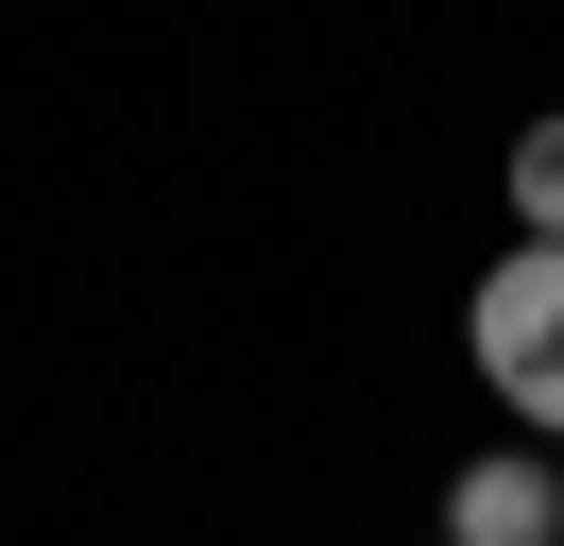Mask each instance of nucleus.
<instances>
[{"instance_id": "obj_3", "label": "nucleus", "mask_w": 564, "mask_h": 546, "mask_svg": "<svg viewBox=\"0 0 564 546\" xmlns=\"http://www.w3.org/2000/svg\"><path fill=\"white\" fill-rule=\"evenodd\" d=\"M496 171H513V222H530V239H564V120H530Z\"/></svg>"}, {"instance_id": "obj_2", "label": "nucleus", "mask_w": 564, "mask_h": 546, "mask_svg": "<svg viewBox=\"0 0 564 546\" xmlns=\"http://www.w3.org/2000/svg\"><path fill=\"white\" fill-rule=\"evenodd\" d=\"M445 546H564V478L530 461V444L462 461V478H445Z\"/></svg>"}, {"instance_id": "obj_1", "label": "nucleus", "mask_w": 564, "mask_h": 546, "mask_svg": "<svg viewBox=\"0 0 564 546\" xmlns=\"http://www.w3.org/2000/svg\"><path fill=\"white\" fill-rule=\"evenodd\" d=\"M462 341H479V393L530 444H564V239H513L479 273V307H462Z\"/></svg>"}]
</instances>
